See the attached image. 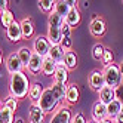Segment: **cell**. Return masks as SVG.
Masks as SVG:
<instances>
[{
	"label": "cell",
	"mask_w": 123,
	"mask_h": 123,
	"mask_svg": "<svg viewBox=\"0 0 123 123\" xmlns=\"http://www.w3.org/2000/svg\"><path fill=\"white\" fill-rule=\"evenodd\" d=\"M30 86H31V83H30L27 74H25L24 71L11 76L9 91H11V96H13V98H16V99H24L25 96L28 95Z\"/></svg>",
	"instance_id": "obj_1"
},
{
	"label": "cell",
	"mask_w": 123,
	"mask_h": 123,
	"mask_svg": "<svg viewBox=\"0 0 123 123\" xmlns=\"http://www.w3.org/2000/svg\"><path fill=\"white\" fill-rule=\"evenodd\" d=\"M102 73H104V79H105V86H110L113 89H117V87L122 85L123 74H122L120 65L110 64L107 67H104Z\"/></svg>",
	"instance_id": "obj_2"
},
{
	"label": "cell",
	"mask_w": 123,
	"mask_h": 123,
	"mask_svg": "<svg viewBox=\"0 0 123 123\" xmlns=\"http://www.w3.org/2000/svg\"><path fill=\"white\" fill-rule=\"evenodd\" d=\"M37 105L40 107V110H43L45 114H46V113H52V111H54L59 105V101L55 98V95L52 93L50 87H46V89H43V93L40 96Z\"/></svg>",
	"instance_id": "obj_3"
},
{
	"label": "cell",
	"mask_w": 123,
	"mask_h": 123,
	"mask_svg": "<svg viewBox=\"0 0 123 123\" xmlns=\"http://www.w3.org/2000/svg\"><path fill=\"white\" fill-rule=\"evenodd\" d=\"M71 110L68 105H59L58 110L52 114V119L49 120V123H71Z\"/></svg>",
	"instance_id": "obj_4"
},
{
	"label": "cell",
	"mask_w": 123,
	"mask_h": 123,
	"mask_svg": "<svg viewBox=\"0 0 123 123\" xmlns=\"http://www.w3.org/2000/svg\"><path fill=\"white\" fill-rule=\"evenodd\" d=\"M6 70H7V73H9L11 76L12 74H16V73H22V70L25 68L21 62V59L18 56V54L16 52H12V54L6 58Z\"/></svg>",
	"instance_id": "obj_5"
},
{
	"label": "cell",
	"mask_w": 123,
	"mask_h": 123,
	"mask_svg": "<svg viewBox=\"0 0 123 123\" xmlns=\"http://www.w3.org/2000/svg\"><path fill=\"white\" fill-rule=\"evenodd\" d=\"M49 50H50V43L48 40V37L45 36H37L33 42V52L39 54L40 56H48L49 55Z\"/></svg>",
	"instance_id": "obj_6"
},
{
	"label": "cell",
	"mask_w": 123,
	"mask_h": 123,
	"mask_svg": "<svg viewBox=\"0 0 123 123\" xmlns=\"http://www.w3.org/2000/svg\"><path fill=\"white\" fill-rule=\"evenodd\" d=\"M105 30H107V24L101 16H95L89 24V31L93 37H102L105 34Z\"/></svg>",
	"instance_id": "obj_7"
},
{
	"label": "cell",
	"mask_w": 123,
	"mask_h": 123,
	"mask_svg": "<svg viewBox=\"0 0 123 123\" xmlns=\"http://www.w3.org/2000/svg\"><path fill=\"white\" fill-rule=\"evenodd\" d=\"M89 86L93 91L99 92L102 87L105 86V79H104V73L101 70H93L89 76Z\"/></svg>",
	"instance_id": "obj_8"
},
{
	"label": "cell",
	"mask_w": 123,
	"mask_h": 123,
	"mask_svg": "<svg viewBox=\"0 0 123 123\" xmlns=\"http://www.w3.org/2000/svg\"><path fill=\"white\" fill-rule=\"evenodd\" d=\"M61 33H62V37H61V43L59 46L62 48L65 52L71 50V46H73V40H71V28L64 22L62 27H61Z\"/></svg>",
	"instance_id": "obj_9"
},
{
	"label": "cell",
	"mask_w": 123,
	"mask_h": 123,
	"mask_svg": "<svg viewBox=\"0 0 123 123\" xmlns=\"http://www.w3.org/2000/svg\"><path fill=\"white\" fill-rule=\"evenodd\" d=\"M45 111L40 110L37 104H31L28 108V122L30 123H45Z\"/></svg>",
	"instance_id": "obj_10"
},
{
	"label": "cell",
	"mask_w": 123,
	"mask_h": 123,
	"mask_svg": "<svg viewBox=\"0 0 123 123\" xmlns=\"http://www.w3.org/2000/svg\"><path fill=\"white\" fill-rule=\"evenodd\" d=\"M92 119L96 123H99L104 119H107V105L102 104L101 101H96L92 107Z\"/></svg>",
	"instance_id": "obj_11"
},
{
	"label": "cell",
	"mask_w": 123,
	"mask_h": 123,
	"mask_svg": "<svg viewBox=\"0 0 123 123\" xmlns=\"http://www.w3.org/2000/svg\"><path fill=\"white\" fill-rule=\"evenodd\" d=\"M82 21V15H80V11L79 7H71V11L68 12V15L64 18V22L68 25L70 28H76Z\"/></svg>",
	"instance_id": "obj_12"
},
{
	"label": "cell",
	"mask_w": 123,
	"mask_h": 123,
	"mask_svg": "<svg viewBox=\"0 0 123 123\" xmlns=\"http://www.w3.org/2000/svg\"><path fill=\"white\" fill-rule=\"evenodd\" d=\"M80 98V91H79V87L76 83H70L67 85V93H65V102L68 105H73L79 101Z\"/></svg>",
	"instance_id": "obj_13"
},
{
	"label": "cell",
	"mask_w": 123,
	"mask_h": 123,
	"mask_svg": "<svg viewBox=\"0 0 123 123\" xmlns=\"http://www.w3.org/2000/svg\"><path fill=\"white\" fill-rule=\"evenodd\" d=\"M6 36H7V39H9L11 42H19V40H22V30H21V24L18 22V21H15L9 28L6 30Z\"/></svg>",
	"instance_id": "obj_14"
},
{
	"label": "cell",
	"mask_w": 123,
	"mask_h": 123,
	"mask_svg": "<svg viewBox=\"0 0 123 123\" xmlns=\"http://www.w3.org/2000/svg\"><path fill=\"white\" fill-rule=\"evenodd\" d=\"M98 95H99V101L102 104H105V105H108L111 101H114L117 98L116 89H113V87H110V86H104L102 89L98 92Z\"/></svg>",
	"instance_id": "obj_15"
},
{
	"label": "cell",
	"mask_w": 123,
	"mask_h": 123,
	"mask_svg": "<svg viewBox=\"0 0 123 123\" xmlns=\"http://www.w3.org/2000/svg\"><path fill=\"white\" fill-rule=\"evenodd\" d=\"M42 62H43V56H40L39 54H36V52H33V55H31V58L28 61L27 70L31 74H37L42 70Z\"/></svg>",
	"instance_id": "obj_16"
},
{
	"label": "cell",
	"mask_w": 123,
	"mask_h": 123,
	"mask_svg": "<svg viewBox=\"0 0 123 123\" xmlns=\"http://www.w3.org/2000/svg\"><path fill=\"white\" fill-rule=\"evenodd\" d=\"M122 108H123L122 101L116 98L114 101H111V102L107 105V117H108V119H111V120H116V117L120 114Z\"/></svg>",
	"instance_id": "obj_17"
},
{
	"label": "cell",
	"mask_w": 123,
	"mask_h": 123,
	"mask_svg": "<svg viewBox=\"0 0 123 123\" xmlns=\"http://www.w3.org/2000/svg\"><path fill=\"white\" fill-rule=\"evenodd\" d=\"M54 83H62V85H67V80H68V70L64 67V64H58L56 65V70L54 73Z\"/></svg>",
	"instance_id": "obj_18"
},
{
	"label": "cell",
	"mask_w": 123,
	"mask_h": 123,
	"mask_svg": "<svg viewBox=\"0 0 123 123\" xmlns=\"http://www.w3.org/2000/svg\"><path fill=\"white\" fill-rule=\"evenodd\" d=\"M56 62L54 59H50L49 56H45L43 58V62H42V70H40V73L43 74V76H54V73H55V70H56Z\"/></svg>",
	"instance_id": "obj_19"
},
{
	"label": "cell",
	"mask_w": 123,
	"mask_h": 123,
	"mask_svg": "<svg viewBox=\"0 0 123 123\" xmlns=\"http://www.w3.org/2000/svg\"><path fill=\"white\" fill-rule=\"evenodd\" d=\"M48 40L50 43V46H55L61 43V37H62V33H61V27H48Z\"/></svg>",
	"instance_id": "obj_20"
},
{
	"label": "cell",
	"mask_w": 123,
	"mask_h": 123,
	"mask_svg": "<svg viewBox=\"0 0 123 123\" xmlns=\"http://www.w3.org/2000/svg\"><path fill=\"white\" fill-rule=\"evenodd\" d=\"M21 30H22V39L25 40H28L33 37V34H34V24L30 18H24L21 22Z\"/></svg>",
	"instance_id": "obj_21"
},
{
	"label": "cell",
	"mask_w": 123,
	"mask_h": 123,
	"mask_svg": "<svg viewBox=\"0 0 123 123\" xmlns=\"http://www.w3.org/2000/svg\"><path fill=\"white\" fill-rule=\"evenodd\" d=\"M42 93H43V86L40 83H31L30 91H28V98H30L31 104H37Z\"/></svg>",
	"instance_id": "obj_22"
},
{
	"label": "cell",
	"mask_w": 123,
	"mask_h": 123,
	"mask_svg": "<svg viewBox=\"0 0 123 123\" xmlns=\"http://www.w3.org/2000/svg\"><path fill=\"white\" fill-rule=\"evenodd\" d=\"M50 91L52 93L55 95V98L61 102L65 101V93H67V85H62V83H54L50 86Z\"/></svg>",
	"instance_id": "obj_23"
},
{
	"label": "cell",
	"mask_w": 123,
	"mask_h": 123,
	"mask_svg": "<svg viewBox=\"0 0 123 123\" xmlns=\"http://www.w3.org/2000/svg\"><path fill=\"white\" fill-rule=\"evenodd\" d=\"M64 55H65V50L61 48L59 45H55V46H50V50H49V58L54 59L56 64H62L64 61Z\"/></svg>",
	"instance_id": "obj_24"
},
{
	"label": "cell",
	"mask_w": 123,
	"mask_h": 123,
	"mask_svg": "<svg viewBox=\"0 0 123 123\" xmlns=\"http://www.w3.org/2000/svg\"><path fill=\"white\" fill-rule=\"evenodd\" d=\"M70 11H71V6L68 5L67 0H58V2H55L54 12H56V13L61 16V18H65Z\"/></svg>",
	"instance_id": "obj_25"
},
{
	"label": "cell",
	"mask_w": 123,
	"mask_h": 123,
	"mask_svg": "<svg viewBox=\"0 0 123 123\" xmlns=\"http://www.w3.org/2000/svg\"><path fill=\"white\" fill-rule=\"evenodd\" d=\"M13 22H15V16H13L12 11L6 9V11H3V12H0V24L3 25L5 30H7Z\"/></svg>",
	"instance_id": "obj_26"
},
{
	"label": "cell",
	"mask_w": 123,
	"mask_h": 123,
	"mask_svg": "<svg viewBox=\"0 0 123 123\" xmlns=\"http://www.w3.org/2000/svg\"><path fill=\"white\" fill-rule=\"evenodd\" d=\"M62 64H64V67H65L67 70H73V68H76V67H77V55H76V52H73V50L65 52Z\"/></svg>",
	"instance_id": "obj_27"
},
{
	"label": "cell",
	"mask_w": 123,
	"mask_h": 123,
	"mask_svg": "<svg viewBox=\"0 0 123 123\" xmlns=\"http://www.w3.org/2000/svg\"><path fill=\"white\" fill-rule=\"evenodd\" d=\"M18 56H19V59H21V62H22V65L27 68V65H28V61H30V58H31V55H33V50L28 48V46H22V48H19L18 49Z\"/></svg>",
	"instance_id": "obj_28"
},
{
	"label": "cell",
	"mask_w": 123,
	"mask_h": 123,
	"mask_svg": "<svg viewBox=\"0 0 123 123\" xmlns=\"http://www.w3.org/2000/svg\"><path fill=\"white\" fill-rule=\"evenodd\" d=\"M15 120V113L11 111L7 107L2 105L0 108V123H13Z\"/></svg>",
	"instance_id": "obj_29"
},
{
	"label": "cell",
	"mask_w": 123,
	"mask_h": 123,
	"mask_svg": "<svg viewBox=\"0 0 123 123\" xmlns=\"http://www.w3.org/2000/svg\"><path fill=\"white\" fill-rule=\"evenodd\" d=\"M64 24V18L56 13V12H50L48 16V27H62Z\"/></svg>",
	"instance_id": "obj_30"
},
{
	"label": "cell",
	"mask_w": 123,
	"mask_h": 123,
	"mask_svg": "<svg viewBox=\"0 0 123 123\" xmlns=\"http://www.w3.org/2000/svg\"><path fill=\"white\" fill-rule=\"evenodd\" d=\"M37 3H39V7H40L42 12H45V13L54 12L55 2H52V0H40V2H37Z\"/></svg>",
	"instance_id": "obj_31"
},
{
	"label": "cell",
	"mask_w": 123,
	"mask_h": 123,
	"mask_svg": "<svg viewBox=\"0 0 123 123\" xmlns=\"http://www.w3.org/2000/svg\"><path fill=\"white\" fill-rule=\"evenodd\" d=\"M104 50H105V48L101 45V43H96V45L92 48V56H93V59L101 61L102 55H104Z\"/></svg>",
	"instance_id": "obj_32"
},
{
	"label": "cell",
	"mask_w": 123,
	"mask_h": 123,
	"mask_svg": "<svg viewBox=\"0 0 123 123\" xmlns=\"http://www.w3.org/2000/svg\"><path fill=\"white\" fill-rule=\"evenodd\" d=\"M113 59H114V55H113V50L111 49H108V48H105V50H104V55H102V64H104V67H107V65H110V64H113Z\"/></svg>",
	"instance_id": "obj_33"
},
{
	"label": "cell",
	"mask_w": 123,
	"mask_h": 123,
	"mask_svg": "<svg viewBox=\"0 0 123 123\" xmlns=\"http://www.w3.org/2000/svg\"><path fill=\"white\" fill-rule=\"evenodd\" d=\"M5 107H7L11 111H13V113H16V110H18V99L16 98H13V96H7V99L5 101Z\"/></svg>",
	"instance_id": "obj_34"
},
{
	"label": "cell",
	"mask_w": 123,
	"mask_h": 123,
	"mask_svg": "<svg viewBox=\"0 0 123 123\" xmlns=\"http://www.w3.org/2000/svg\"><path fill=\"white\" fill-rule=\"evenodd\" d=\"M120 70H122V74H123V64L120 65ZM116 95H117V99H120L123 104V80H122V85L116 89Z\"/></svg>",
	"instance_id": "obj_35"
},
{
	"label": "cell",
	"mask_w": 123,
	"mask_h": 123,
	"mask_svg": "<svg viewBox=\"0 0 123 123\" xmlns=\"http://www.w3.org/2000/svg\"><path fill=\"white\" fill-rule=\"evenodd\" d=\"M71 123H87V122H86V119H85V116L82 113H77L76 116H73Z\"/></svg>",
	"instance_id": "obj_36"
},
{
	"label": "cell",
	"mask_w": 123,
	"mask_h": 123,
	"mask_svg": "<svg viewBox=\"0 0 123 123\" xmlns=\"http://www.w3.org/2000/svg\"><path fill=\"white\" fill-rule=\"evenodd\" d=\"M7 5H9V2L7 0H0V12H3L7 9Z\"/></svg>",
	"instance_id": "obj_37"
},
{
	"label": "cell",
	"mask_w": 123,
	"mask_h": 123,
	"mask_svg": "<svg viewBox=\"0 0 123 123\" xmlns=\"http://www.w3.org/2000/svg\"><path fill=\"white\" fill-rule=\"evenodd\" d=\"M114 123H123V108H122V111H120V114L116 117V120H114Z\"/></svg>",
	"instance_id": "obj_38"
},
{
	"label": "cell",
	"mask_w": 123,
	"mask_h": 123,
	"mask_svg": "<svg viewBox=\"0 0 123 123\" xmlns=\"http://www.w3.org/2000/svg\"><path fill=\"white\" fill-rule=\"evenodd\" d=\"M13 123H27L22 117H15V120H13Z\"/></svg>",
	"instance_id": "obj_39"
},
{
	"label": "cell",
	"mask_w": 123,
	"mask_h": 123,
	"mask_svg": "<svg viewBox=\"0 0 123 123\" xmlns=\"http://www.w3.org/2000/svg\"><path fill=\"white\" fill-rule=\"evenodd\" d=\"M99 123H114V120H111V119H108V117H107V119H104V120H102V122H99Z\"/></svg>",
	"instance_id": "obj_40"
},
{
	"label": "cell",
	"mask_w": 123,
	"mask_h": 123,
	"mask_svg": "<svg viewBox=\"0 0 123 123\" xmlns=\"http://www.w3.org/2000/svg\"><path fill=\"white\" fill-rule=\"evenodd\" d=\"M2 64H3V56H2V50H0V67H2Z\"/></svg>",
	"instance_id": "obj_41"
},
{
	"label": "cell",
	"mask_w": 123,
	"mask_h": 123,
	"mask_svg": "<svg viewBox=\"0 0 123 123\" xmlns=\"http://www.w3.org/2000/svg\"><path fill=\"white\" fill-rule=\"evenodd\" d=\"M89 123H96V122H93V120H92V122H89Z\"/></svg>",
	"instance_id": "obj_42"
},
{
	"label": "cell",
	"mask_w": 123,
	"mask_h": 123,
	"mask_svg": "<svg viewBox=\"0 0 123 123\" xmlns=\"http://www.w3.org/2000/svg\"><path fill=\"white\" fill-rule=\"evenodd\" d=\"M0 108H2V104H0Z\"/></svg>",
	"instance_id": "obj_43"
}]
</instances>
